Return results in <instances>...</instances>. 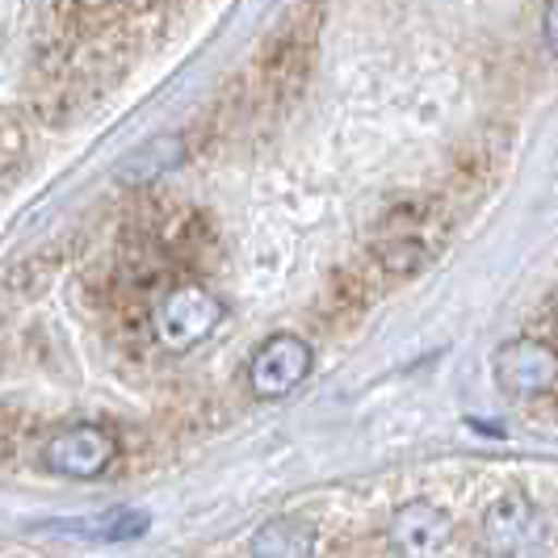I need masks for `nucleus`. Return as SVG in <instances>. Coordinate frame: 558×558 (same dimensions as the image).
Listing matches in <instances>:
<instances>
[{
    "instance_id": "1",
    "label": "nucleus",
    "mask_w": 558,
    "mask_h": 558,
    "mask_svg": "<svg viewBox=\"0 0 558 558\" xmlns=\"http://www.w3.org/2000/svg\"><path fill=\"white\" fill-rule=\"evenodd\" d=\"M319 29H324L319 4H294L281 17L278 29L260 43L244 81L252 110H281L303 93L319 56Z\"/></svg>"
},
{
    "instance_id": "2",
    "label": "nucleus",
    "mask_w": 558,
    "mask_h": 558,
    "mask_svg": "<svg viewBox=\"0 0 558 558\" xmlns=\"http://www.w3.org/2000/svg\"><path fill=\"white\" fill-rule=\"evenodd\" d=\"M223 299L202 281H177L151 307V340L165 353H190L223 324Z\"/></svg>"
},
{
    "instance_id": "3",
    "label": "nucleus",
    "mask_w": 558,
    "mask_h": 558,
    "mask_svg": "<svg viewBox=\"0 0 558 558\" xmlns=\"http://www.w3.org/2000/svg\"><path fill=\"white\" fill-rule=\"evenodd\" d=\"M118 458V441L106 424H68L43 446V466L59 478H101Z\"/></svg>"
},
{
    "instance_id": "4",
    "label": "nucleus",
    "mask_w": 558,
    "mask_h": 558,
    "mask_svg": "<svg viewBox=\"0 0 558 558\" xmlns=\"http://www.w3.org/2000/svg\"><path fill=\"white\" fill-rule=\"evenodd\" d=\"M315 353L303 336L278 332L269 336L248 362V387L256 399H286L311 378Z\"/></svg>"
},
{
    "instance_id": "5",
    "label": "nucleus",
    "mask_w": 558,
    "mask_h": 558,
    "mask_svg": "<svg viewBox=\"0 0 558 558\" xmlns=\"http://www.w3.org/2000/svg\"><path fill=\"white\" fill-rule=\"evenodd\" d=\"M546 521L525 492H504L483 512V546L492 558H530L542 546Z\"/></svg>"
},
{
    "instance_id": "6",
    "label": "nucleus",
    "mask_w": 558,
    "mask_h": 558,
    "mask_svg": "<svg viewBox=\"0 0 558 558\" xmlns=\"http://www.w3.org/2000/svg\"><path fill=\"white\" fill-rule=\"evenodd\" d=\"M492 374H496V387L512 399L546 395L550 387H558V349L546 340H533V336L508 340L496 349Z\"/></svg>"
},
{
    "instance_id": "7",
    "label": "nucleus",
    "mask_w": 558,
    "mask_h": 558,
    "mask_svg": "<svg viewBox=\"0 0 558 558\" xmlns=\"http://www.w3.org/2000/svg\"><path fill=\"white\" fill-rule=\"evenodd\" d=\"M453 542V521L433 500L399 504L391 517V550L399 558H441Z\"/></svg>"
},
{
    "instance_id": "8",
    "label": "nucleus",
    "mask_w": 558,
    "mask_h": 558,
    "mask_svg": "<svg viewBox=\"0 0 558 558\" xmlns=\"http://www.w3.org/2000/svg\"><path fill=\"white\" fill-rule=\"evenodd\" d=\"M59 530L76 533V537H88V542H131V537H143V533H147V512H140V508H113L106 517L68 521V525H59Z\"/></svg>"
},
{
    "instance_id": "9",
    "label": "nucleus",
    "mask_w": 558,
    "mask_h": 558,
    "mask_svg": "<svg viewBox=\"0 0 558 558\" xmlns=\"http://www.w3.org/2000/svg\"><path fill=\"white\" fill-rule=\"evenodd\" d=\"M185 151H190V147H185L181 135H168V140H156V143H147L143 151H135L118 172H122V181H151V177H165L168 168L181 165Z\"/></svg>"
},
{
    "instance_id": "10",
    "label": "nucleus",
    "mask_w": 558,
    "mask_h": 558,
    "mask_svg": "<svg viewBox=\"0 0 558 558\" xmlns=\"http://www.w3.org/2000/svg\"><path fill=\"white\" fill-rule=\"evenodd\" d=\"M500 160H504V143H496V140L466 143L449 185H487V181L500 172Z\"/></svg>"
},
{
    "instance_id": "11",
    "label": "nucleus",
    "mask_w": 558,
    "mask_h": 558,
    "mask_svg": "<svg viewBox=\"0 0 558 558\" xmlns=\"http://www.w3.org/2000/svg\"><path fill=\"white\" fill-rule=\"evenodd\" d=\"M26 131L17 118L0 113V181H13L26 165Z\"/></svg>"
},
{
    "instance_id": "12",
    "label": "nucleus",
    "mask_w": 558,
    "mask_h": 558,
    "mask_svg": "<svg viewBox=\"0 0 558 558\" xmlns=\"http://www.w3.org/2000/svg\"><path fill=\"white\" fill-rule=\"evenodd\" d=\"M252 558H299V530L286 521L260 530L252 542Z\"/></svg>"
},
{
    "instance_id": "13",
    "label": "nucleus",
    "mask_w": 558,
    "mask_h": 558,
    "mask_svg": "<svg viewBox=\"0 0 558 558\" xmlns=\"http://www.w3.org/2000/svg\"><path fill=\"white\" fill-rule=\"evenodd\" d=\"M542 43H546L550 56H558V0H546V13H542Z\"/></svg>"
}]
</instances>
